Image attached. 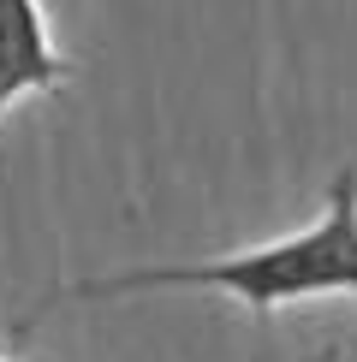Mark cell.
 <instances>
[{
  "label": "cell",
  "instance_id": "3957f363",
  "mask_svg": "<svg viewBox=\"0 0 357 362\" xmlns=\"http://www.w3.org/2000/svg\"><path fill=\"white\" fill-rule=\"evenodd\" d=\"M0 362H12V356H0ZM310 362H339V351H322V356H310Z\"/></svg>",
  "mask_w": 357,
  "mask_h": 362
},
{
  "label": "cell",
  "instance_id": "6da1fadb",
  "mask_svg": "<svg viewBox=\"0 0 357 362\" xmlns=\"http://www.w3.org/2000/svg\"><path fill=\"white\" fill-rule=\"evenodd\" d=\"M137 291H220L256 315H274L286 303H316V297H357V167L334 173L322 220L304 226V232H286L256 250H232L220 262H167V267L72 279L48 291L30 315H18L12 333L24 339L60 303H101V297H137Z\"/></svg>",
  "mask_w": 357,
  "mask_h": 362
},
{
  "label": "cell",
  "instance_id": "7a4b0ae2",
  "mask_svg": "<svg viewBox=\"0 0 357 362\" xmlns=\"http://www.w3.org/2000/svg\"><path fill=\"white\" fill-rule=\"evenodd\" d=\"M72 83V59L54 48L42 0H0V125L24 95Z\"/></svg>",
  "mask_w": 357,
  "mask_h": 362
}]
</instances>
